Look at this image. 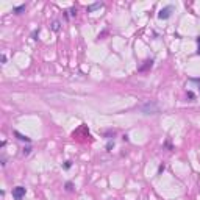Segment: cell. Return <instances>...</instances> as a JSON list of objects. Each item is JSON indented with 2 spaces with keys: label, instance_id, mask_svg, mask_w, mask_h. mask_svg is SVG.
I'll use <instances>...</instances> for the list:
<instances>
[{
  "label": "cell",
  "instance_id": "6da1fadb",
  "mask_svg": "<svg viewBox=\"0 0 200 200\" xmlns=\"http://www.w3.org/2000/svg\"><path fill=\"white\" fill-rule=\"evenodd\" d=\"M141 111L144 114H158L160 113V106L155 103V102H145L142 106H141Z\"/></svg>",
  "mask_w": 200,
  "mask_h": 200
},
{
  "label": "cell",
  "instance_id": "8992f818",
  "mask_svg": "<svg viewBox=\"0 0 200 200\" xmlns=\"http://www.w3.org/2000/svg\"><path fill=\"white\" fill-rule=\"evenodd\" d=\"M98 8H102V3L95 2V3H92V5L88 6V13H92V11H95V10H98Z\"/></svg>",
  "mask_w": 200,
  "mask_h": 200
},
{
  "label": "cell",
  "instance_id": "ac0fdd59",
  "mask_svg": "<svg viewBox=\"0 0 200 200\" xmlns=\"http://www.w3.org/2000/svg\"><path fill=\"white\" fill-rule=\"evenodd\" d=\"M192 81H197V83H200V78H191ZM198 91H200V86H198Z\"/></svg>",
  "mask_w": 200,
  "mask_h": 200
},
{
  "label": "cell",
  "instance_id": "ba28073f",
  "mask_svg": "<svg viewBox=\"0 0 200 200\" xmlns=\"http://www.w3.org/2000/svg\"><path fill=\"white\" fill-rule=\"evenodd\" d=\"M30 152H31V147H23V148H22V155H23V156L30 155Z\"/></svg>",
  "mask_w": 200,
  "mask_h": 200
},
{
  "label": "cell",
  "instance_id": "e0dca14e",
  "mask_svg": "<svg viewBox=\"0 0 200 200\" xmlns=\"http://www.w3.org/2000/svg\"><path fill=\"white\" fill-rule=\"evenodd\" d=\"M188 97H189V98L192 100V98H194V92H191V91H188Z\"/></svg>",
  "mask_w": 200,
  "mask_h": 200
},
{
  "label": "cell",
  "instance_id": "7c38bea8",
  "mask_svg": "<svg viewBox=\"0 0 200 200\" xmlns=\"http://www.w3.org/2000/svg\"><path fill=\"white\" fill-rule=\"evenodd\" d=\"M70 167H72V161H66V163L63 164V169H66V170L70 169Z\"/></svg>",
  "mask_w": 200,
  "mask_h": 200
},
{
  "label": "cell",
  "instance_id": "8fae6325",
  "mask_svg": "<svg viewBox=\"0 0 200 200\" xmlns=\"http://www.w3.org/2000/svg\"><path fill=\"white\" fill-rule=\"evenodd\" d=\"M195 42H197V55H200V36L195 38Z\"/></svg>",
  "mask_w": 200,
  "mask_h": 200
},
{
  "label": "cell",
  "instance_id": "5b68a950",
  "mask_svg": "<svg viewBox=\"0 0 200 200\" xmlns=\"http://www.w3.org/2000/svg\"><path fill=\"white\" fill-rule=\"evenodd\" d=\"M14 136L19 139V141H23V142H31V139L28 138V136H25V135H22V133H19L17 130L14 131Z\"/></svg>",
  "mask_w": 200,
  "mask_h": 200
},
{
  "label": "cell",
  "instance_id": "30bf717a",
  "mask_svg": "<svg viewBox=\"0 0 200 200\" xmlns=\"http://www.w3.org/2000/svg\"><path fill=\"white\" fill-rule=\"evenodd\" d=\"M52 30H53V31H58V30H60V22H58V20H55V22L52 23Z\"/></svg>",
  "mask_w": 200,
  "mask_h": 200
},
{
  "label": "cell",
  "instance_id": "d6986e66",
  "mask_svg": "<svg viewBox=\"0 0 200 200\" xmlns=\"http://www.w3.org/2000/svg\"><path fill=\"white\" fill-rule=\"evenodd\" d=\"M2 63H3V64L6 63V56H5V55H2Z\"/></svg>",
  "mask_w": 200,
  "mask_h": 200
},
{
  "label": "cell",
  "instance_id": "9a60e30c",
  "mask_svg": "<svg viewBox=\"0 0 200 200\" xmlns=\"http://www.w3.org/2000/svg\"><path fill=\"white\" fill-rule=\"evenodd\" d=\"M69 13H70V16H75V14H77V10H75V8H70Z\"/></svg>",
  "mask_w": 200,
  "mask_h": 200
},
{
  "label": "cell",
  "instance_id": "7a4b0ae2",
  "mask_svg": "<svg viewBox=\"0 0 200 200\" xmlns=\"http://www.w3.org/2000/svg\"><path fill=\"white\" fill-rule=\"evenodd\" d=\"M25 192H27V189H25L23 186H16V188H13V198L14 200H22L23 197H25Z\"/></svg>",
  "mask_w": 200,
  "mask_h": 200
},
{
  "label": "cell",
  "instance_id": "52a82bcc",
  "mask_svg": "<svg viewBox=\"0 0 200 200\" xmlns=\"http://www.w3.org/2000/svg\"><path fill=\"white\" fill-rule=\"evenodd\" d=\"M13 11H14L16 14H22V11H25V5H20V6H16V8H13Z\"/></svg>",
  "mask_w": 200,
  "mask_h": 200
},
{
  "label": "cell",
  "instance_id": "3957f363",
  "mask_svg": "<svg viewBox=\"0 0 200 200\" xmlns=\"http://www.w3.org/2000/svg\"><path fill=\"white\" fill-rule=\"evenodd\" d=\"M172 11H173V6H172V5L164 6V8H161V10H160L158 17H160V19H169V17H170V14H172Z\"/></svg>",
  "mask_w": 200,
  "mask_h": 200
},
{
  "label": "cell",
  "instance_id": "5bb4252c",
  "mask_svg": "<svg viewBox=\"0 0 200 200\" xmlns=\"http://www.w3.org/2000/svg\"><path fill=\"white\" fill-rule=\"evenodd\" d=\"M164 169H166V166H164V164H160V167H158V173H163Z\"/></svg>",
  "mask_w": 200,
  "mask_h": 200
},
{
  "label": "cell",
  "instance_id": "4fadbf2b",
  "mask_svg": "<svg viewBox=\"0 0 200 200\" xmlns=\"http://www.w3.org/2000/svg\"><path fill=\"white\" fill-rule=\"evenodd\" d=\"M114 147V141H108V144H106V150H108V152H110V150Z\"/></svg>",
  "mask_w": 200,
  "mask_h": 200
},
{
  "label": "cell",
  "instance_id": "2e32d148",
  "mask_svg": "<svg viewBox=\"0 0 200 200\" xmlns=\"http://www.w3.org/2000/svg\"><path fill=\"white\" fill-rule=\"evenodd\" d=\"M38 33H39L38 30H35V31H33V35H31V36H33V39H38V38H36V36H38Z\"/></svg>",
  "mask_w": 200,
  "mask_h": 200
},
{
  "label": "cell",
  "instance_id": "9c48e42d",
  "mask_svg": "<svg viewBox=\"0 0 200 200\" xmlns=\"http://www.w3.org/2000/svg\"><path fill=\"white\" fill-rule=\"evenodd\" d=\"M64 188H66V191L70 192V191H73V183H72V181H67V183L64 185Z\"/></svg>",
  "mask_w": 200,
  "mask_h": 200
},
{
  "label": "cell",
  "instance_id": "277c9868",
  "mask_svg": "<svg viewBox=\"0 0 200 200\" xmlns=\"http://www.w3.org/2000/svg\"><path fill=\"white\" fill-rule=\"evenodd\" d=\"M152 66H153V60H145L144 61V64L142 66H139V72H144V70H147V69H152Z\"/></svg>",
  "mask_w": 200,
  "mask_h": 200
}]
</instances>
